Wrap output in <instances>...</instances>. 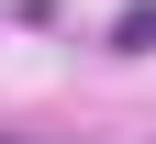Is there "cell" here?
Listing matches in <instances>:
<instances>
[{
	"label": "cell",
	"mask_w": 156,
	"mask_h": 144,
	"mask_svg": "<svg viewBox=\"0 0 156 144\" xmlns=\"http://www.w3.org/2000/svg\"><path fill=\"white\" fill-rule=\"evenodd\" d=\"M112 45H123V55H145V45H156V0H134L123 22H112Z\"/></svg>",
	"instance_id": "cell-1"
}]
</instances>
